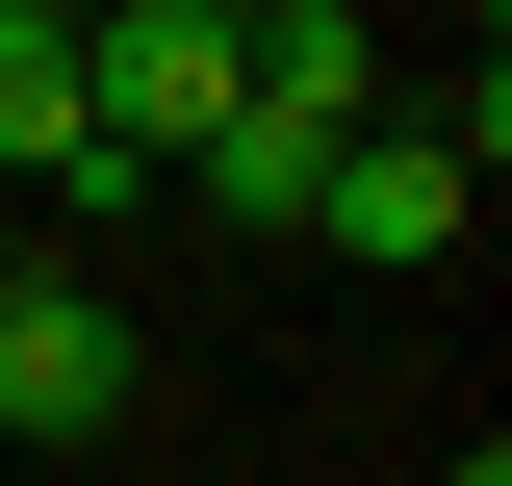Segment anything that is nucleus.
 Listing matches in <instances>:
<instances>
[{
    "instance_id": "5",
    "label": "nucleus",
    "mask_w": 512,
    "mask_h": 486,
    "mask_svg": "<svg viewBox=\"0 0 512 486\" xmlns=\"http://www.w3.org/2000/svg\"><path fill=\"white\" fill-rule=\"evenodd\" d=\"M461 486H512V461H461Z\"/></svg>"
},
{
    "instance_id": "2",
    "label": "nucleus",
    "mask_w": 512,
    "mask_h": 486,
    "mask_svg": "<svg viewBox=\"0 0 512 486\" xmlns=\"http://www.w3.org/2000/svg\"><path fill=\"white\" fill-rule=\"evenodd\" d=\"M103 410H128V307L0 256V435H103Z\"/></svg>"
},
{
    "instance_id": "3",
    "label": "nucleus",
    "mask_w": 512,
    "mask_h": 486,
    "mask_svg": "<svg viewBox=\"0 0 512 486\" xmlns=\"http://www.w3.org/2000/svg\"><path fill=\"white\" fill-rule=\"evenodd\" d=\"M308 231H333V256H461L487 180H461V128H359V154L308 180Z\"/></svg>"
},
{
    "instance_id": "1",
    "label": "nucleus",
    "mask_w": 512,
    "mask_h": 486,
    "mask_svg": "<svg viewBox=\"0 0 512 486\" xmlns=\"http://www.w3.org/2000/svg\"><path fill=\"white\" fill-rule=\"evenodd\" d=\"M77 103H103L128 180H180L205 128H231V0H128V26H77Z\"/></svg>"
},
{
    "instance_id": "4",
    "label": "nucleus",
    "mask_w": 512,
    "mask_h": 486,
    "mask_svg": "<svg viewBox=\"0 0 512 486\" xmlns=\"http://www.w3.org/2000/svg\"><path fill=\"white\" fill-rule=\"evenodd\" d=\"M333 154H359V128H282V103H256V77H231V128H205L180 180L231 205V231H308V180H333Z\"/></svg>"
}]
</instances>
